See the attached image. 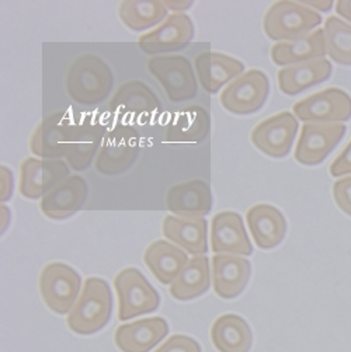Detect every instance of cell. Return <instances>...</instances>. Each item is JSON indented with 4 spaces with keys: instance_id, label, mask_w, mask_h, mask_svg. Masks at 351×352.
<instances>
[{
    "instance_id": "obj_1",
    "label": "cell",
    "mask_w": 351,
    "mask_h": 352,
    "mask_svg": "<svg viewBox=\"0 0 351 352\" xmlns=\"http://www.w3.org/2000/svg\"><path fill=\"white\" fill-rule=\"evenodd\" d=\"M113 86L111 67L96 54H83L75 58L65 75V90L69 98L86 107L107 100Z\"/></svg>"
},
{
    "instance_id": "obj_2",
    "label": "cell",
    "mask_w": 351,
    "mask_h": 352,
    "mask_svg": "<svg viewBox=\"0 0 351 352\" xmlns=\"http://www.w3.org/2000/svg\"><path fill=\"white\" fill-rule=\"evenodd\" d=\"M113 296L109 284L103 278L89 276L82 292L66 318L67 327L76 334L92 336L110 322Z\"/></svg>"
},
{
    "instance_id": "obj_3",
    "label": "cell",
    "mask_w": 351,
    "mask_h": 352,
    "mask_svg": "<svg viewBox=\"0 0 351 352\" xmlns=\"http://www.w3.org/2000/svg\"><path fill=\"white\" fill-rule=\"evenodd\" d=\"M322 16L299 2L273 3L264 14L263 30L267 37L277 43L294 41L315 31L321 25Z\"/></svg>"
},
{
    "instance_id": "obj_4",
    "label": "cell",
    "mask_w": 351,
    "mask_h": 352,
    "mask_svg": "<svg viewBox=\"0 0 351 352\" xmlns=\"http://www.w3.org/2000/svg\"><path fill=\"white\" fill-rule=\"evenodd\" d=\"M118 296V319L121 322L158 310L160 295L138 268L127 267L114 278Z\"/></svg>"
},
{
    "instance_id": "obj_5",
    "label": "cell",
    "mask_w": 351,
    "mask_h": 352,
    "mask_svg": "<svg viewBox=\"0 0 351 352\" xmlns=\"http://www.w3.org/2000/svg\"><path fill=\"white\" fill-rule=\"evenodd\" d=\"M140 152L139 133L132 125L117 124L104 135L103 145L96 157V170L103 175L125 173Z\"/></svg>"
},
{
    "instance_id": "obj_6",
    "label": "cell",
    "mask_w": 351,
    "mask_h": 352,
    "mask_svg": "<svg viewBox=\"0 0 351 352\" xmlns=\"http://www.w3.org/2000/svg\"><path fill=\"white\" fill-rule=\"evenodd\" d=\"M40 295L50 310L59 316L69 314L82 288V278L75 268L63 263L47 264L39 279Z\"/></svg>"
},
{
    "instance_id": "obj_7",
    "label": "cell",
    "mask_w": 351,
    "mask_h": 352,
    "mask_svg": "<svg viewBox=\"0 0 351 352\" xmlns=\"http://www.w3.org/2000/svg\"><path fill=\"white\" fill-rule=\"evenodd\" d=\"M147 66L171 102L189 101L197 96L198 86L194 67L186 56H153L148 59Z\"/></svg>"
},
{
    "instance_id": "obj_8",
    "label": "cell",
    "mask_w": 351,
    "mask_h": 352,
    "mask_svg": "<svg viewBox=\"0 0 351 352\" xmlns=\"http://www.w3.org/2000/svg\"><path fill=\"white\" fill-rule=\"evenodd\" d=\"M268 93V76L260 69H251L221 91L220 101L231 114L251 116L264 107Z\"/></svg>"
},
{
    "instance_id": "obj_9",
    "label": "cell",
    "mask_w": 351,
    "mask_h": 352,
    "mask_svg": "<svg viewBox=\"0 0 351 352\" xmlns=\"http://www.w3.org/2000/svg\"><path fill=\"white\" fill-rule=\"evenodd\" d=\"M292 111L305 124H341L351 118V97L341 89L329 87L297 101Z\"/></svg>"
},
{
    "instance_id": "obj_10",
    "label": "cell",
    "mask_w": 351,
    "mask_h": 352,
    "mask_svg": "<svg viewBox=\"0 0 351 352\" xmlns=\"http://www.w3.org/2000/svg\"><path fill=\"white\" fill-rule=\"evenodd\" d=\"M75 126L66 111H55L44 117L30 136L28 148L31 153L40 159L65 157Z\"/></svg>"
},
{
    "instance_id": "obj_11",
    "label": "cell",
    "mask_w": 351,
    "mask_h": 352,
    "mask_svg": "<svg viewBox=\"0 0 351 352\" xmlns=\"http://www.w3.org/2000/svg\"><path fill=\"white\" fill-rule=\"evenodd\" d=\"M298 120L288 111L260 121L251 133V140L262 153L273 159L286 157L298 133Z\"/></svg>"
},
{
    "instance_id": "obj_12",
    "label": "cell",
    "mask_w": 351,
    "mask_h": 352,
    "mask_svg": "<svg viewBox=\"0 0 351 352\" xmlns=\"http://www.w3.org/2000/svg\"><path fill=\"white\" fill-rule=\"evenodd\" d=\"M194 23L186 13H171L152 31L140 35L138 45L148 55L174 52L186 48L194 38Z\"/></svg>"
},
{
    "instance_id": "obj_13",
    "label": "cell",
    "mask_w": 351,
    "mask_h": 352,
    "mask_svg": "<svg viewBox=\"0 0 351 352\" xmlns=\"http://www.w3.org/2000/svg\"><path fill=\"white\" fill-rule=\"evenodd\" d=\"M345 132L343 124H304L294 153L295 160L304 166L322 163L341 142Z\"/></svg>"
},
{
    "instance_id": "obj_14",
    "label": "cell",
    "mask_w": 351,
    "mask_h": 352,
    "mask_svg": "<svg viewBox=\"0 0 351 352\" xmlns=\"http://www.w3.org/2000/svg\"><path fill=\"white\" fill-rule=\"evenodd\" d=\"M69 177V164L62 159L27 157L20 164L19 192L27 199H40Z\"/></svg>"
},
{
    "instance_id": "obj_15",
    "label": "cell",
    "mask_w": 351,
    "mask_h": 352,
    "mask_svg": "<svg viewBox=\"0 0 351 352\" xmlns=\"http://www.w3.org/2000/svg\"><path fill=\"white\" fill-rule=\"evenodd\" d=\"M211 250L215 254L249 257L253 254L252 241L242 217L235 210H221L211 219Z\"/></svg>"
},
{
    "instance_id": "obj_16",
    "label": "cell",
    "mask_w": 351,
    "mask_h": 352,
    "mask_svg": "<svg viewBox=\"0 0 351 352\" xmlns=\"http://www.w3.org/2000/svg\"><path fill=\"white\" fill-rule=\"evenodd\" d=\"M109 110L134 121H147L160 111V101L148 85L132 79L117 89L110 100Z\"/></svg>"
},
{
    "instance_id": "obj_17",
    "label": "cell",
    "mask_w": 351,
    "mask_h": 352,
    "mask_svg": "<svg viewBox=\"0 0 351 352\" xmlns=\"http://www.w3.org/2000/svg\"><path fill=\"white\" fill-rule=\"evenodd\" d=\"M87 195L89 187L82 175H69L41 198L40 209L48 219L65 221L79 212Z\"/></svg>"
},
{
    "instance_id": "obj_18",
    "label": "cell",
    "mask_w": 351,
    "mask_h": 352,
    "mask_svg": "<svg viewBox=\"0 0 351 352\" xmlns=\"http://www.w3.org/2000/svg\"><path fill=\"white\" fill-rule=\"evenodd\" d=\"M166 208L179 218H204L213 210V192L202 180L174 184L167 190Z\"/></svg>"
},
{
    "instance_id": "obj_19",
    "label": "cell",
    "mask_w": 351,
    "mask_h": 352,
    "mask_svg": "<svg viewBox=\"0 0 351 352\" xmlns=\"http://www.w3.org/2000/svg\"><path fill=\"white\" fill-rule=\"evenodd\" d=\"M194 66L202 89L214 94L244 74V63L222 52L205 51L195 56Z\"/></svg>"
},
{
    "instance_id": "obj_20",
    "label": "cell",
    "mask_w": 351,
    "mask_h": 352,
    "mask_svg": "<svg viewBox=\"0 0 351 352\" xmlns=\"http://www.w3.org/2000/svg\"><path fill=\"white\" fill-rule=\"evenodd\" d=\"M211 268L214 291L222 299L239 296L252 275L251 261L233 254H215L211 258Z\"/></svg>"
},
{
    "instance_id": "obj_21",
    "label": "cell",
    "mask_w": 351,
    "mask_h": 352,
    "mask_svg": "<svg viewBox=\"0 0 351 352\" xmlns=\"http://www.w3.org/2000/svg\"><path fill=\"white\" fill-rule=\"evenodd\" d=\"M246 222L255 244L262 250L275 249L287 234L286 217L270 204H256L249 208Z\"/></svg>"
},
{
    "instance_id": "obj_22",
    "label": "cell",
    "mask_w": 351,
    "mask_h": 352,
    "mask_svg": "<svg viewBox=\"0 0 351 352\" xmlns=\"http://www.w3.org/2000/svg\"><path fill=\"white\" fill-rule=\"evenodd\" d=\"M169 334L163 318H148L123 324L114 333V342L121 352H149Z\"/></svg>"
},
{
    "instance_id": "obj_23",
    "label": "cell",
    "mask_w": 351,
    "mask_h": 352,
    "mask_svg": "<svg viewBox=\"0 0 351 352\" xmlns=\"http://www.w3.org/2000/svg\"><path fill=\"white\" fill-rule=\"evenodd\" d=\"M163 236L187 254L204 256L208 252V222L205 218L186 219L167 215L162 223Z\"/></svg>"
},
{
    "instance_id": "obj_24",
    "label": "cell",
    "mask_w": 351,
    "mask_h": 352,
    "mask_svg": "<svg viewBox=\"0 0 351 352\" xmlns=\"http://www.w3.org/2000/svg\"><path fill=\"white\" fill-rule=\"evenodd\" d=\"M105 132L104 125L96 120H86L76 125L65 156L69 167L75 171L87 170L100 152Z\"/></svg>"
},
{
    "instance_id": "obj_25",
    "label": "cell",
    "mask_w": 351,
    "mask_h": 352,
    "mask_svg": "<svg viewBox=\"0 0 351 352\" xmlns=\"http://www.w3.org/2000/svg\"><path fill=\"white\" fill-rule=\"evenodd\" d=\"M332 63L326 58L286 66L278 70V87L287 96H297L309 87L326 82L332 75Z\"/></svg>"
},
{
    "instance_id": "obj_26",
    "label": "cell",
    "mask_w": 351,
    "mask_h": 352,
    "mask_svg": "<svg viewBox=\"0 0 351 352\" xmlns=\"http://www.w3.org/2000/svg\"><path fill=\"white\" fill-rule=\"evenodd\" d=\"M189 260L190 258L184 250L162 239L152 241L144 253L145 265L163 285L171 284Z\"/></svg>"
},
{
    "instance_id": "obj_27",
    "label": "cell",
    "mask_w": 351,
    "mask_h": 352,
    "mask_svg": "<svg viewBox=\"0 0 351 352\" xmlns=\"http://www.w3.org/2000/svg\"><path fill=\"white\" fill-rule=\"evenodd\" d=\"M211 118L201 105L176 111L167 125L166 139L171 144H200L209 135Z\"/></svg>"
},
{
    "instance_id": "obj_28",
    "label": "cell",
    "mask_w": 351,
    "mask_h": 352,
    "mask_svg": "<svg viewBox=\"0 0 351 352\" xmlns=\"http://www.w3.org/2000/svg\"><path fill=\"white\" fill-rule=\"evenodd\" d=\"M325 38L323 30L316 28L315 31L304 35L294 41L277 43L271 47L270 56L274 65L291 66L302 62L325 58Z\"/></svg>"
},
{
    "instance_id": "obj_29",
    "label": "cell",
    "mask_w": 351,
    "mask_h": 352,
    "mask_svg": "<svg viewBox=\"0 0 351 352\" xmlns=\"http://www.w3.org/2000/svg\"><path fill=\"white\" fill-rule=\"evenodd\" d=\"M211 341L220 352H249L253 334L248 322L240 316L226 313L213 323Z\"/></svg>"
},
{
    "instance_id": "obj_30",
    "label": "cell",
    "mask_w": 351,
    "mask_h": 352,
    "mask_svg": "<svg viewBox=\"0 0 351 352\" xmlns=\"http://www.w3.org/2000/svg\"><path fill=\"white\" fill-rule=\"evenodd\" d=\"M209 260L205 256H194L170 284V295L176 300H193L202 296L211 287Z\"/></svg>"
},
{
    "instance_id": "obj_31",
    "label": "cell",
    "mask_w": 351,
    "mask_h": 352,
    "mask_svg": "<svg viewBox=\"0 0 351 352\" xmlns=\"http://www.w3.org/2000/svg\"><path fill=\"white\" fill-rule=\"evenodd\" d=\"M167 8L159 0H123L118 5V17L127 28L140 32L159 25L167 14Z\"/></svg>"
},
{
    "instance_id": "obj_32",
    "label": "cell",
    "mask_w": 351,
    "mask_h": 352,
    "mask_svg": "<svg viewBox=\"0 0 351 352\" xmlns=\"http://www.w3.org/2000/svg\"><path fill=\"white\" fill-rule=\"evenodd\" d=\"M325 48L336 63L351 66V25L339 17H329L323 27Z\"/></svg>"
},
{
    "instance_id": "obj_33",
    "label": "cell",
    "mask_w": 351,
    "mask_h": 352,
    "mask_svg": "<svg viewBox=\"0 0 351 352\" xmlns=\"http://www.w3.org/2000/svg\"><path fill=\"white\" fill-rule=\"evenodd\" d=\"M153 352H201V346L189 336L174 334Z\"/></svg>"
},
{
    "instance_id": "obj_34",
    "label": "cell",
    "mask_w": 351,
    "mask_h": 352,
    "mask_svg": "<svg viewBox=\"0 0 351 352\" xmlns=\"http://www.w3.org/2000/svg\"><path fill=\"white\" fill-rule=\"evenodd\" d=\"M333 198L340 210L351 217V175L334 182Z\"/></svg>"
},
{
    "instance_id": "obj_35",
    "label": "cell",
    "mask_w": 351,
    "mask_h": 352,
    "mask_svg": "<svg viewBox=\"0 0 351 352\" xmlns=\"http://www.w3.org/2000/svg\"><path fill=\"white\" fill-rule=\"evenodd\" d=\"M332 177H341V175L351 174V140L348 145L341 151V153L330 164Z\"/></svg>"
},
{
    "instance_id": "obj_36",
    "label": "cell",
    "mask_w": 351,
    "mask_h": 352,
    "mask_svg": "<svg viewBox=\"0 0 351 352\" xmlns=\"http://www.w3.org/2000/svg\"><path fill=\"white\" fill-rule=\"evenodd\" d=\"M0 180H2V183H0V201H2V204L8 202L10 198H12V194H13V187H14V179H13V173L9 167H5L2 166L0 167Z\"/></svg>"
},
{
    "instance_id": "obj_37",
    "label": "cell",
    "mask_w": 351,
    "mask_h": 352,
    "mask_svg": "<svg viewBox=\"0 0 351 352\" xmlns=\"http://www.w3.org/2000/svg\"><path fill=\"white\" fill-rule=\"evenodd\" d=\"M163 3L167 8V10H173L174 13H184L186 10H189L193 6L191 0H189V2H183V0H180V2H173V0H166V2H163Z\"/></svg>"
},
{
    "instance_id": "obj_38",
    "label": "cell",
    "mask_w": 351,
    "mask_h": 352,
    "mask_svg": "<svg viewBox=\"0 0 351 352\" xmlns=\"http://www.w3.org/2000/svg\"><path fill=\"white\" fill-rule=\"evenodd\" d=\"M336 12L351 23V0H340L336 3Z\"/></svg>"
},
{
    "instance_id": "obj_39",
    "label": "cell",
    "mask_w": 351,
    "mask_h": 352,
    "mask_svg": "<svg viewBox=\"0 0 351 352\" xmlns=\"http://www.w3.org/2000/svg\"><path fill=\"white\" fill-rule=\"evenodd\" d=\"M315 12H329L333 8V2H299Z\"/></svg>"
}]
</instances>
